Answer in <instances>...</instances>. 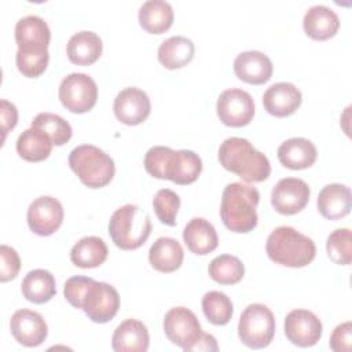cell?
I'll list each match as a JSON object with an SVG mask.
<instances>
[{
	"instance_id": "30bf717a",
	"label": "cell",
	"mask_w": 352,
	"mask_h": 352,
	"mask_svg": "<svg viewBox=\"0 0 352 352\" xmlns=\"http://www.w3.org/2000/svg\"><path fill=\"white\" fill-rule=\"evenodd\" d=\"M164 331L172 344L184 351H190L202 334L198 318L186 307H175L165 314Z\"/></svg>"
},
{
	"instance_id": "3957f363",
	"label": "cell",
	"mask_w": 352,
	"mask_h": 352,
	"mask_svg": "<svg viewBox=\"0 0 352 352\" xmlns=\"http://www.w3.org/2000/svg\"><path fill=\"white\" fill-rule=\"evenodd\" d=\"M260 192L256 187L241 182L230 183L223 190L220 217L232 232H249L257 226V204Z\"/></svg>"
},
{
	"instance_id": "b9f144b4",
	"label": "cell",
	"mask_w": 352,
	"mask_h": 352,
	"mask_svg": "<svg viewBox=\"0 0 352 352\" xmlns=\"http://www.w3.org/2000/svg\"><path fill=\"white\" fill-rule=\"evenodd\" d=\"M219 349L217 341L216 338L209 334V333H204L201 334V337L198 338V341L191 346L190 351H198V352H216Z\"/></svg>"
},
{
	"instance_id": "836d02e7",
	"label": "cell",
	"mask_w": 352,
	"mask_h": 352,
	"mask_svg": "<svg viewBox=\"0 0 352 352\" xmlns=\"http://www.w3.org/2000/svg\"><path fill=\"white\" fill-rule=\"evenodd\" d=\"M202 311L212 324L224 326L231 320L234 307L226 293L210 290L202 297Z\"/></svg>"
},
{
	"instance_id": "4316f807",
	"label": "cell",
	"mask_w": 352,
	"mask_h": 352,
	"mask_svg": "<svg viewBox=\"0 0 352 352\" xmlns=\"http://www.w3.org/2000/svg\"><path fill=\"white\" fill-rule=\"evenodd\" d=\"M173 8L165 0H147L139 8L140 26L153 34L166 32L173 23Z\"/></svg>"
},
{
	"instance_id": "e575fe53",
	"label": "cell",
	"mask_w": 352,
	"mask_h": 352,
	"mask_svg": "<svg viewBox=\"0 0 352 352\" xmlns=\"http://www.w3.org/2000/svg\"><path fill=\"white\" fill-rule=\"evenodd\" d=\"M327 256L338 265H349L352 261V234L349 228H337L326 242Z\"/></svg>"
},
{
	"instance_id": "ffe728a7",
	"label": "cell",
	"mask_w": 352,
	"mask_h": 352,
	"mask_svg": "<svg viewBox=\"0 0 352 352\" xmlns=\"http://www.w3.org/2000/svg\"><path fill=\"white\" fill-rule=\"evenodd\" d=\"M148 344L147 327L138 319L121 322L111 337V348L116 352H146Z\"/></svg>"
},
{
	"instance_id": "8d00e7d4",
	"label": "cell",
	"mask_w": 352,
	"mask_h": 352,
	"mask_svg": "<svg viewBox=\"0 0 352 352\" xmlns=\"http://www.w3.org/2000/svg\"><path fill=\"white\" fill-rule=\"evenodd\" d=\"M48 60H50L48 50H36V51L18 50L15 55L18 70L25 77H29V78H34L43 74L48 66Z\"/></svg>"
},
{
	"instance_id": "5bb4252c",
	"label": "cell",
	"mask_w": 352,
	"mask_h": 352,
	"mask_svg": "<svg viewBox=\"0 0 352 352\" xmlns=\"http://www.w3.org/2000/svg\"><path fill=\"white\" fill-rule=\"evenodd\" d=\"M322 333L320 319L308 309H293L285 318V334L297 346H314L320 340Z\"/></svg>"
},
{
	"instance_id": "9a60e30c",
	"label": "cell",
	"mask_w": 352,
	"mask_h": 352,
	"mask_svg": "<svg viewBox=\"0 0 352 352\" xmlns=\"http://www.w3.org/2000/svg\"><path fill=\"white\" fill-rule=\"evenodd\" d=\"M113 110L117 120L122 124L138 125L150 116L151 102L144 91L136 87H128L117 94Z\"/></svg>"
},
{
	"instance_id": "d6a6232c",
	"label": "cell",
	"mask_w": 352,
	"mask_h": 352,
	"mask_svg": "<svg viewBox=\"0 0 352 352\" xmlns=\"http://www.w3.org/2000/svg\"><path fill=\"white\" fill-rule=\"evenodd\" d=\"M32 128L41 131L55 146L67 143L73 135L72 125L58 114L40 113L32 121Z\"/></svg>"
},
{
	"instance_id": "f1b7e54d",
	"label": "cell",
	"mask_w": 352,
	"mask_h": 352,
	"mask_svg": "<svg viewBox=\"0 0 352 352\" xmlns=\"http://www.w3.org/2000/svg\"><path fill=\"white\" fill-rule=\"evenodd\" d=\"M195 47L184 36H172L158 47V60L166 69H180L191 62Z\"/></svg>"
},
{
	"instance_id": "7c38bea8",
	"label": "cell",
	"mask_w": 352,
	"mask_h": 352,
	"mask_svg": "<svg viewBox=\"0 0 352 352\" xmlns=\"http://www.w3.org/2000/svg\"><path fill=\"white\" fill-rule=\"evenodd\" d=\"M309 186L298 177L280 179L271 191V205L280 214H296L309 201Z\"/></svg>"
},
{
	"instance_id": "ab89813d",
	"label": "cell",
	"mask_w": 352,
	"mask_h": 352,
	"mask_svg": "<svg viewBox=\"0 0 352 352\" xmlns=\"http://www.w3.org/2000/svg\"><path fill=\"white\" fill-rule=\"evenodd\" d=\"M329 345L334 352H349L352 346V323L345 322L338 324L330 336Z\"/></svg>"
},
{
	"instance_id": "44dd1931",
	"label": "cell",
	"mask_w": 352,
	"mask_h": 352,
	"mask_svg": "<svg viewBox=\"0 0 352 352\" xmlns=\"http://www.w3.org/2000/svg\"><path fill=\"white\" fill-rule=\"evenodd\" d=\"M318 209L329 220H337L346 216L352 208L351 188L345 184L331 183L324 186L318 195Z\"/></svg>"
},
{
	"instance_id": "4fadbf2b",
	"label": "cell",
	"mask_w": 352,
	"mask_h": 352,
	"mask_svg": "<svg viewBox=\"0 0 352 352\" xmlns=\"http://www.w3.org/2000/svg\"><path fill=\"white\" fill-rule=\"evenodd\" d=\"M26 219L34 234L40 236L52 235L63 221L62 204L54 197L41 195L29 205Z\"/></svg>"
},
{
	"instance_id": "7402d4cb",
	"label": "cell",
	"mask_w": 352,
	"mask_h": 352,
	"mask_svg": "<svg viewBox=\"0 0 352 352\" xmlns=\"http://www.w3.org/2000/svg\"><path fill=\"white\" fill-rule=\"evenodd\" d=\"M304 32L314 40H327L340 28L338 15L327 6L315 4L308 8L302 19Z\"/></svg>"
},
{
	"instance_id": "603a6c76",
	"label": "cell",
	"mask_w": 352,
	"mask_h": 352,
	"mask_svg": "<svg viewBox=\"0 0 352 352\" xmlns=\"http://www.w3.org/2000/svg\"><path fill=\"white\" fill-rule=\"evenodd\" d=\"M183 241L188 250L199 256L213 252L219 245V236L214 227L204 217H194L186 224L183 230Z\"/></svg>"
},
{
	"instance_id": "8992f818",
	"label": "cell",
	"mask_w": 352,
	"mask_h": 352,
	"mask_svg": "<svg viewBox=\"0 0 352 352\" xmlns=\"http://www.w3.org/2000/svg\"><path fill=\"white\" fill-rule=\"evenodd\" d=\"M69 165L81 183L89 188L104 187L116 172L113 158L94 144L74 147L69 154Z\"/></svg>"
},
{
	"instance_id": "9c48e42d",
	"label": "cell",
	"mask_w": 352,
	"mask_h": 352,
	"mask_svg": "<svg viewBox=\"0 0 352 352\" xmlns=\"http://www.w3.org/2000/svg\"><path fill=\"white\" fill-rule=\"evenodd\" d=\"M120 294L117 289L106 282L92 280L85 290L81 309L95 323H107L118 312Z\"/></svg>"
},
{
	"instance_id": "74e56055",
	"label": "cell",
	"mask_w": 352,
	"mask_h": 352,
	"mask_svg": "<svg viewBox=\"0 0 352 352\" xmlns=\"http://www.w3.org/2000/svg\"><path fill=\"white\" fill-rule=\"evenodd\" d=\"M21 270V258L16 250L8 245L0 246V280L14 279Z\"/></svg>"
},
{
	"instance_id": "cb8c5ba5",
	"label": "cell",
	"mask_w": 352,
	"mask_h": 352,
	"mask_svg": "<svg viewBox=\"0 0 352 352\" xmlns=\"http://www.w3.org/2000/svg\"><path fill=\"white\" fill-rule=\"evenodd\" d=\"M316 147L305 138H292L278 147L279 162L289 169H305L316 161Z\"/></svg>"
},
{
	"instance_id": "f546056e",
	"label": "cell",
	"mask_w": 352,
	"mask_h": 352,
	"mask_svg": "<svg viewBox=\"0 0 352 352\" xmlns=\"http://www.w3.org/2000/svg\"><path fill=\"white\" fill-rule=\"evenodd\" d=\"M107 246L99 236L89 235L81 238L70 250V260L80 268H95L107 258Z\"/></svg>"
},
{
	"instance_id": "e0dca14e",
	"label": "cell",
	"mask_w": 352,
	"mask_h": 352,
	"mask_svg": "<svg viewBox=\"0 0 352 352\" xmlns=\"http://www.w3.org/2000/svg\"><path fill=\"white\" fill-rule=\"evenodd\" d=\"M301 91L292 82H275L263 94L264 109L275 117H287L301 104Z\"/></svg>"
},
{
	"instance_id": "1f68e13d",
	"label": "cell",
	"mask_w": 352,
	"mask_h": 352,
	"mask_svg": "<svg viewBox=\"0 0 352 352\" xmlns=\"http://www.w3.org/2000/svg\"><path fill=\"white\" fill-rule=\"evenodd\" d=\"M208 272L220 285H234L243 278L245 265L236 256L220 254L209 263Z\"/></svg>"
},
{
	"instance_id": "d590c367",
	"label": "cell",
	"mask_w": 352,
	"mask_h": 352,
	"mask_svg": "<svg viewBox=\"0 0 352 352\" xmlns=\"http://www.w3.org/2000/svg\"><path fill=\"white\" fill-rule=\"evenodd\" d=\"M153 208L162 224L176 226V214L180 208V197L170 188H161L153 198Z\"/></svg>"
},
{
	"instance_id": "6da1fadb",
	"label": "cell",
	"mask_w": 352,
	"mask_h": 352,
	"mask_svg": "<svg viewBox=\"0 0 352 352\" xmlns=\"http://www.w3.org/2000/svg\"><path fill=\"white\" fill-rule=\"evenodd\" d=\"M220 165L243 182H264L271 175L268 158L245 138H227L219 147Z\"/></svg>"
},
{
	"instance_id": "60d3db41",
	"label": "cell",
	"mask_w": 352,
	"mask_h": 352,
	"mask_svg": "<svg viewBox=\"0 0 352 352\" xmlns=\"http://www.w3.org/2000/svg\"><path fill=\"white\" fill-rule=\"evenodd\" d=\"M0 121H1V133H3L1 142H4L7 133L11 129H14L18 122V110L15 104L6 99L0 100Z\"/></svg>"
},
{
	"instance_id": "2e32d148",
	"label": "cell",
	"mask_w": 352,
	"mask_h": 352,
	"mask_svg": "<svg viewBox=\"0 0 352 352\" xmlns=\"http://www.w3.org/2000/svg\"><path fill=\"white\" fill-rule=\"evenodd\" d=\"M10 330L16 342L29 348L43 344L48 334V327L44 318L38 312L25 308L12 314Z\"/></svg>"
},
{
	"instance_id": "52a82bcc",
	"label": "cell",
	"mask_w": 352,
	"mask_h": 352,
	"mask_svg": "<svg viewBox=\"0 0 352 352\" xmlns=\"http://www.w3.org/2000/svg\"><path fill=\"white\" fill-rule=\"evenodd\" d=\"M275 334V318L264 304H250L241 314L238 336L246 346L261 349L271 344Z\"/></svg>"
},
{
	"instance_id": "8fae6325",
	"label": "cell",
	"mask_w": 352,
	"mask_h": 352,
	"mask_svg": "<svg viewBox=\"0 0 352 352\" xmlns=\"http://www.w3.org/2000/svg\"><path fill=\"white\" fill-rule=\"evenodd\" d=\"M220 121L227 126H245L254 116V102L249 92L239 88L223 91L216 104Z\"/></svg>"
},
{
	"instance_id": "d4e9b609",
	"label": "cell",
	"mask_w": 352,
	"mask_h": 352,
	"mask_svg": "<svg viewBox=\"0 0 352 352\" xmlns=\"http://www.w3.org/2000/svg\"><path fill=\"white\" fill-rule=\"evenodd\" d=\"M103 44L100 37L91 30H81L67 41V58L74 65L88 66L95 63L102 55Z\"/></svg>"
},
{
	"instance_id": "5b68a950",
	"label": "cell",
	"mask_w": 352,
	"mask_h": 352,
	"mask_svg": "<svg viewBox=\"0 0 352 352\" xmlns=\"http://www.w3.org/2000/svg\"><path fill=\"white\" fill-rule=\"evenodd\" d=\"M151 232L148 213L138 205L126 204L114 210L109 221V235L114 245L122 250L140 248Z\"/></svg>"
},
{
	"instance_id": "7a4b0ae2",
	"label": "cell",
	"mask_w": 352,
	"mask_h": 352,
	"mask_svg": "<svg viewBox=\"0 0 352 352\" xmlns=\"http://www.w3.org/2000/svg\"><path fill=\"white\" fill-rule=\"evenodd\" d=\"M146 169L153 177L168 179L176 184H190L198 179L202 160L191 150L176 151L166 146H155L146 157Z\"/></svg>"
},
{
	"instance_id": "83f0119b",
	"label": "cell",
	"mask_w": 352,
	"mask_h": 352,
	"mask_svg": "<svg viewBox=\"0 0 352 352\" xmlns=\"http://www.w3.org/2000/svg\"><path fill=\"white\" fill-rule=\"evenodd\" d=\"M21 292L28 301L34 304H44L56 294L55 278L47 270H32L25 275L21 283Z\"/></svg>"
},
{
	"instance_id": "277c9868",
	"label": "cell",
	"mask_w": 352,
	"mask_h": 352,
	"mask_svg": "<svg viewBox=\"0 0 352 352\" xmlns=\"http://www.w3.org/2000/svg\"><path fill=\"white\" fill-rule=\"evenodd\" d=\"M265 250L274 263L292 268L308 265L316 254L314 241L290 226L276 227L267 238Z\"/></svg>"
},
{
	"instance_id": "ba28073f",
	"label": "cell",
	"mask_w": 352,
	"mask_h": 352,
	"mask_svg": "<svg viewBox=\"0 0 352 352\" xmlns=\"http://www.w3.org/2000/svg\"><path fill=\"white\" fill-rule=\"evenodd\" d=\"M59 100L72 113L89 111L98 99V87L85 73H70L59 84Z\"/></svg>"
},
{
	"instance_id": "4dcf8cb0",
	"label": "cell",
	"mask_w": 352,
	"mask_h": 352,
	"mask_svg": "<svg viewBox=\"0 0 352 352\" xmlns=\"http://www.w3.org/2000/svg\"><path fill=\"white\" fill-rule=\"evenodd\" d=\"M52 150V142L41 131L25 129L16 140V151L21 158L29 162H38L48 158Z\"/></svg>"
},
{
	"instance_id": "d6986e66",
	"label": "cell",
	"mask_w": 352,
	"mask_h": 352,
	"mask_svg": "<svg viewBox=\"0 0 352 352\" xmlns=\"http://www.w3.org/2000/svg\"><path fill=\"white\" fill-rule=\"evenodd\" d=\"M51 30L47 22L38 15H26L15 25V41L18 50L36 51L48 50Z\"/></svg>"
},
{
	"instance_id": "f35d334b",
	"label": "cell",
	"mask_w": 352,
	"mask_h": 352,
	"mask_svg": "<svg viewBox=\"0 0 352 352\" xmlns=\"http://www.w3.org/2000/svg\"><path fill=\"white\" fill-rule=\"evenodd\" d=\"M92 280H94V279H92V278H88V276L76 275V276L69 278V279L65 282L63 294H65V298L69 301L70 305H73L74 308L81 309L82 297H84V294H85L87 287L89 286V283H91Z\"/></svg>"
},
{
	"instance_id": "484cf974",
	"label": "cell",
	"mask_w": 352,
	"mask_h": 352,
	"mask_svg": "<svg viewBox=\"0 0 352 352\" xmlns=\"http://www.w3.org/2000/svg\"><path fill=\"white\" fill-rule=\"evenodd\" d=\"M184 252L177 239L170 236L158 238L148 250L151 267L160 272H173L180 268Z\"/></svg>"
},
{
	"instance_id": "ac0fdd59",
	"label": "cell",
	"mask_w": 352,
	"mask_h": 352,
	"mask_svg": "<svg viewBox=\"0 0 352 352\" xmlns=\"http://www.w3.org/2000/svg\"><path fill=\"white\" fill-rule=\"evenodd\" d=\"M272 70L271 59L260 51H243L234 59L235 76L248 84L260 85L267 82L272 76Z\"/></svg>"
}]
</instances>
